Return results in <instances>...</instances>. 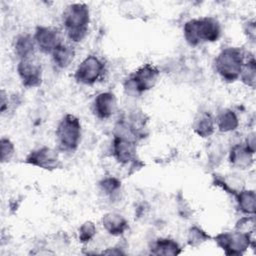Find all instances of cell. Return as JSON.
Listing matches in <instances>:
<instances>
[{
	"label": "cell",
	"instance_id": "12",
	"mask_svg": "<svg viewBox=\"0 0 256 256\" xmlns=\"http://www.w3.org/2000/svg\"><path fill=\"white\" fill-rule=\"evenodd\" d=\"M117 110V98L114 93L106 91L99 93L93 100L92 111L99 119L110 118Z\"/></svg>",
	"mask_w": 256,
	"mask_h": 256
},
{
	"label": "cell",
	"instance_id": "1",
	"mask_svg": "<svg viewBox=\"0 0 256 256\" xmlns=\"http://www.w3.org/2000/svg\"><path fill=\"white\" fill-rule=\"evenodd\" d=\"M62 23L68 39L72 43L81 42L88 34L90 10L85 3H72L62 13Z\"/></svg>",
	"mask_w": 256,
	"mask_h": 256
},
{
	"label": "cell",
	"instance_id": "3",
	"mask_svg": "<svg viewBox=\"0 0 256 256\" xmlns=\"http://www.w3.org/2000/svg\"><path fill=\"white\" fill-rule=\"evenodd\" d=\"M245 60L246 54L241 48L225 47L215 58V70L224 81L231 83L239 79Z\"/></svg>",
	"mask_w": 256,
	"mask_h": 256
},
{
	"label": "cell",
	"instance_id": "24",
	"mask_svg": "<svg viewBox=\"0 0 256 256\" xmlns=\"http://www.w3.org/2000/svg\"><path fill=\"white\" fill-rule=\"evenodd\" d=\"M96 225L92 221L84 222L78 229V239L81 243H88L96 235Z\"/></svg>",
	"mask_w": 256,
	"mask_h": 256
},
{
	"label": "cell",
	"instance_id": "29",
	"mask_svg": "<svg viewBox=\"0 0 256 256\" xmlns=\"http://www.w3.org/2000/svg\"><path fill=\"white\" fill-rule=\"evenodd\" d=\"M102 254H109V255H122V254H125L124 251H122L121 249H119L118 247H111V248H108L107 250H104L102 252Z\"/></svg>",
	"mask_w": 256,
	"mask_h": 256
},
{
	"label": "cell",
	"instance_id": "15",
	"mask_svg": "<svg viewBox=\"0 0 256 256\" xmlns=\"http://www.w3.org/2000/svg\"><path fill=\"white\" fill-rule=\"evenodd\" d=\"M53 63L60 69H65L71 65L75 58V49L69 43H61L51 54Z\"/></svg>",
	"mask_w": 256,
	"mask_h": 256
},
{
	"label": "cell",
	"instance_id": "7",
	"mask_svg": "<svg viewBox=\"0 0 256 256\" xmlns=\"http://www.w3.org/2000/svg\"><path fill=\"white\" fill-rule=\"evenodd\" d=\"M105 64L96 55L86 56L77 66L74 78L77 83L82 85L95 84L104 74Z\"/></svg>",
	"mask_w": 256,
	"mask_h": 256
},
{
	"label": "cell",
	"instance_id": "23",
	"mask_svg": "<svg viewBox=\"0 0 256 256\" xmlns=\"http://www.w3.org/2000/svg\"><path fill=\"white\" fill-rule=\"evenodd\" d=\"M99 188L107 196L116 194L121 188V181L116 177H105L99 182Z\"/></svg>",
	"mask_w": 256,
	"mask_h": 256
},
{
	"label": "cell",
	"instance_id": "17",
	"mask_svg": "<svg viewBox=\"0 0 256 256\" xmlns=\"http://www.w3.org/2000/svg\"><path fill=\"white\" fill-rule=\"evenodd\" d=\"M36 48L34 37L30 34H21L15 39L14 52L18 59L34 56Z\"/></svg>",
	"mask_w": 256,
	"mask_h": 256
},
{
	"label": "cell",
	"instance_id": "28",
	"mask_svg": "<svg viewBox=\"0 0 256 256\" xmlns=\"http://www.w3.org/2000/svg\"><path fill=\"white\" fill-rule=\"evenodd\" d=\"M244 144L253 152H255V134L251 133L248 135L246 141L244 142Z\"/></svg>",
	"mask_w": 256,
	"mask_h": 256
},
{
	"label": "cell",
	"instance_id": "19",
	"mask_svg": "<svg viewBox=\"0 0 256 256\" xmlns=\"http://www.w3.org/2000/svg\"><path fill=\"white\" fill-rule=\"evenodd\" d=\"M179 243L172 238H158L152 245L151 254L174 256L181 253Z\"/></svg>",
	"mask_w": 256,
	"mask_h": 256
},
{
	"label": "cell",
	"instance_id": "10",
	"mask_svg": "<svg viewBox=\"0 0 256 256\" xmlns=\"http://www.w3.org/2000/svg\"><path fill=\"white\" fill-rule=\"evenodd\" d=\"M136 141L114 135L112 141V156L121 165L134 164L137 161Z\"/></svg>",
	"mask_w": 256,
	"mask_h": 256
},
{
	"label": "cell",
	"instance_id": "9",
	"mask_svg": "<svg viewBox=\"0 0 256 256\" xmlns=\"http://www.w3.org/2000/svg\"><path fill=\"white\" fill-rule=\"evenodd\" d=\"M25 163L49 171L58 169L62 166L57 150L47 146H42L32 150L26 156Z\"/></svg>",
	"mask_w": 256,
	"mask_h": 256
},
{
	"label": "cell",
	"instance_id": "2",
	"mask_svg": "<svg viewBox=\"0 0 256 256\" xmlns=\"http://www.w3.org/2000/svg\"><path fill=\"white\" fill-rule=\"evenodd\" d=\"M183 36L193 47L203 42H215L221 36V25L211 16L190 19L183 26Z\"/></svg>",
	"mask_w": 256,
	"mask_h": 256
},
{
	"label": "cell",
	"instance_id": "8",
	"mask_svg": "<svg viewBox=\"0 0 256 256\" xmlns=\"http://www.w3.org/2000/svg\"><path fill=\"white\" fill-rule=\"evenodd\" d=\"M17 74L23 86L27 88L38 87L42 82L43 74L41 62L35 57V55L19 59L17 64Z\"/></svg>",
	"mask_w": 256,
	"mask_h": 256
},
{
	"label": "cell",
	"instance_id": "16",
	"mask_svg": "<svg viewBox=\"0 0 256 256\" xmlns=\"http://www.w3.org/2000/svg\"><path fill=\"white\" fill-rule=\"evenodd\" d=\"M215 119L208 112H200L194 119L193 130L202 138L211 136L215 131Z\"/></svg>",
	"mask_w": 256,
	"mask_h": 256
},
{
	"label": "cell",
	"instance_id": "14",
	"mask_svg": "<svg viewBox=\"0 0 256 256\" xmlns=\"http://www.w3.org/2000/svg\"><path fill=\"white\" fill-rule=\"evenodd\" d=\"M103 228L112 236H121L128 229L127 220L120 214L109 212L103 215L101 219Z\"/></svg>",
	"mask_w": 256,
	"mask_h": 256
},
{
	"label": "cell",
	"instance_id": "26",
	"mask_svg": "<svg viewBox=\"0 0 256 256\" xmlns=\"http://www.w3.org/2000/svg\"><path fill=\"white\" fill-rule=\"evenodd\" d=\"M254 226H255V221H254V216L253 215H246L242 217L235 226V230L241 231V232H246V233H254Z\"/></svg>",
	"mask_w": 256,
	"mask_h": 256
},
{
	"label": "cell",
	"instance_id": "22",
	"mask_svg": "<svg viewBox=\"0 0 256 256\" xmlns=\"http://www.w3.org/2000/svg\"><path fill=\"white\" fill-rule=\"evenodd\" d=\"M209 239L210 236L208 233L198 226L190 227L187 232V243L191 247H198Z\"/></svg>",
	"mask_w": 256,
	"mask_h": 256
},
{
	"label": "cell",
	"instance_id": "11",
	"mask_svg": "<svg viewBox=\"0 0 256 256\" xmlns=\"http://www.w3.org/2000/svg\"><path fill=\"white\" fill-rule=\"evenodd\" d=\"M37 48L44 54H52L63 43L60 32L50 26H37L33 35Z\"/></svg>",
	"mask_w": 256,
	"mask_h": 256
},
{
	"label": "cell",
	"instance_id": "13",
	"mask_svg": "<svg viewBox=\"0 0 256 256\" xmlns=\"http://www.w3.org/2000/svg\"><path fill=\"white\" fill-rule=\"evenodd\" d=\"M254 153L244 143L235 144L229 151V162L235 168L248 169L254 162Z\"/></svg>",
	"mask_w": 256,
	"mask_h": 256
},
{
	"label": "cell",
	"instance_id": "20",
	"mask_svg": "<svg viewBox=\"0 0 256 256\" xmlns=\"http://www.w3.org/2000/svg\"><path fill=\"white\" fill-rule=\"evenodd\" d=\"M237 207L241 213L244 215H254L255 214V202L256 195L254 190L242 189L235 195Z\"/></svg>",
	"mask_w": 256,
	"mask_h": 256
},
{
	"label": "cell",
	"instance_id": "25",
	"mask_svg": "<svg viewBox=\"0 0 256 256\" xmlns=\"http://www.w3.org/2000/svg\"><path fill=\"white\" fill-rule=\"evenodd\" d=\"M15 154V147L13 142L7 138L2 137L0 140V159L2 163L9 162Z\"/></svg>",
	"mask_w": 256,
	"mask_h": 256
},
{
	"label": "cell",
	"instance_id": "4",
	"mask_svg": "<svg viewBox=\"0 0 256 256\" xmlns=\"http://www.w3.org/2000/svg\"><path fill=\"white\" fill-rule=\"evenodd\" d=\"M82 135V127L78 117L66 114L62 117L56 128L58 147L64 152H74L78 148Z\"/></svg>",
	"mask_w": 256,
	"mask_h": 256
},
{
	"label": "cell",
	"instance_id": "27",
	"mask_svg": "<svg viewBox=\"0 0 256 256\" xmlns=\"http://www.w3.org/2000/svg\"><path fill=\"white\" fill-rule=\"evenodd\" d=\"M245 33L247 34L248 38H250L251 40L255 39V22L254 21H248L246 23Z\"/></svg>",
	"mask_w": 256,
	"mask_h": 256
},
{
	"label": "cell",
	"instance_id": "5",
	"mask_svg": "<svg viewBox=\"0 0 256 256\" xmlns=\"http://www.w3.org/2000/svg\"><path fill=\"white\" fill-rule=\"evenodd\" d=\"M160 76V72L156 66L147 63L135 70L125 82V89L131 94L140 95L152 89Z\"/></svg>",
	"mask_w": 256,
	"mask_h": 256
},
{
	"label": "cell",
	"instance_id": "6",
	"mask_svg": "<svg viewBox=\"0 0 256 256\" xmlns=\"http://www.w3.org/2000/svg\"><path fill=\"white\" fill-rule=\"evenodd\" d=\"M252 234L238 230L221 232L214 237V240L226 255H242L251 245L254 246Z\"/></svg>",
	"mask_w": 256,
	"mask_h": 256
},
{
	"label": "cell",
	"instance_id": "18",
	"mask_svg": "<svg viewBox=\"0 0 256 256\" xmlns=\"http://www.w3.org/2000/svg\"><path fill=\"white\" fill-rule=\"evenodd\" d=\"M215 125L220 132L229 133L238 128L239 119L233 110L225 108L218 113L215 119Z\"/></svg>",
	"mask_w": 256,
	"mask_h": 256
},
{
	"label": "cell",
	"instance_id": "21",
	"mask_svg": "<svg viewBox=\"0 0 256 256\" xmlns=\"http://www.w3.org/2000/svg\"><path fill=\"white\" fill-rule=\"evenodd\" d=\"M239 79L241 82L250 87V88H255L256 85V61L254 56H250L247 58L244 62V65L242 67Z\"/></svg>",
	"mask_w": 256,
	"mask_h": 256
}]
</instances>
